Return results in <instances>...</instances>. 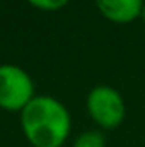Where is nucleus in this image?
<instances>
[{"label":"nucleus","instance_id":"obj_4","mask_svg":"<svg viewBox=\"0 0 145 147\" xmlns=\"http://www.w3.org/2000/svg\"><path fill=\"white\" fill-rule=\"evenodd\" d=\"M101 14L113 22H132L142 16L144 0H96Z\"/></svg>","mask_w":145,"mask_h":147},{"label":"nucleus","instance_id":"obj_6","mask_svg":"<svg viewBox=\"0 0 145 147\" xmlns=\"http://www.w3.org/2000/svg\"><path fill=\"white\" fill-rule=\"evenodd\" d=\"M34 7L43 9V10H58L63 5H67L68 0H29Z\"/></svg>","mask_w":145,"mask_h":147},{"label":"nucleus","instance_id":"obj_3","mask_svg":"<svg viewBox=\"0 0 145 147\" xmlns=\"http://www.w3.org/2000/svg\"><path fill=\"white\" fill-rule=\"evenodd\" d=\"M33 99V80L19 67H0V106L5 110H24Z\"/></svg>","mask_w":145,"mask_h":147},{"label":"nucleus","instance_id":"obj_7","mask_svg":"<svg viewBox=\"0 0 145 147\" xmlns=\"http://www.w3.org/2000/svg\"><path fill=\"white\" fill-rule=\"evenodd\" d=\"M142 17H144V21H145V3H144V9H142Z\"/></svg>","mask_w":145,"mask_h":147},{"label":"nucleus","instance_id":"obj_2","mask_svg":"<svg viewBox=\"0 0 145 147\" xmlns=\"http://www.w3.org/2000/svg\"><path fill=\"white\" fill-rule=\"evenodd\" d=\"M87 110L92 120L103 128H116L125 118V101L116 89L97 86L89 92Z\"/></svg>","mask_w":145,"mask_h":147},{"label":"nucleus","instance_id":"obj_1","mask_svg":"<svg viewBox=\"0 0 145 147\" xmlns=\"http://www.w3.org/2000/svg\"><path fill=\"white\" fill-rule=\"evenodd\" d=\"M22 130L34 147H60L70 132L67 108L48 96L33 98L22 110Z\"/></svg>","mask_w":145,"mask_h":147},{"label":"nucleus","instance_id":"obj_5","mask_svg":"<svg viewBox=\"0 0 145 147\" xmlns=\"http://www.w3.org/2000/svg\"><path fill=\"white\" fill-rule=\"evenodd\" d=\"M106 140L104 135L99 132H85L82 135L77 137V140L73 142V147H104Z\"/></svg>","mask_w":145,"mask_h":147}]
</instances>
